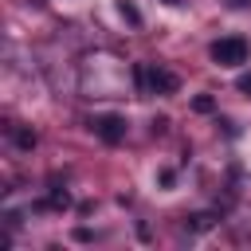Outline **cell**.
<instances>
[{
  "mask_svg": "<svg viewBox=\"0 0 251 251\" xmlns=\"http://www.w3.org/2000/svg\"><path fill=\"white\" fill-rule=\"evenodd\" d=\"M133 78H137V86L149 90V94H176V86H180V78H176L173 71L149 67V63H137V67H133Z\"/></svg>",
  "mask_w": 251,
  "mask_h": 251,
  "instance_id": "6da1fadb",
  "label": "cell"
},
{
  "mask_svg": "<svg viewBox=\"0 0 251 251\" xmlns=\"http://www.w3.org/2000/svg\"><path fill=\"white\" fill-rule=\"evenodd\" d=\"M208 55H212L216 67H239V63H247V39H239V35L216 39V43L208 47Z\"/></svg>",
  "mask_w": 251,
  "mask_h": 251,
  "instance_id": "7a4b0ae2",
  "label": "cell"
},
{
  "mask_svg": "<svg viewBox=\"0 0 251 251\" xmlns=\"http://www.w3.org/2000/svg\"><path fill=\"white\" fill-rule=\"evenodd\" d=\"M90 129H94V137H102L106 145H118V141L126 137V118H122V114H98V118H90Z\"/></svg>",
  "mask_w": 251,
  "mask_h": 251,
  "instance_id": "3957f363",
  "label": "cell"
},
{
  "mask_svg": "<svg viewBox=\"0 0 251 251\" xmlns=\"http://www.w3.org/2000/svg\"><path fill=\"white\" fill-rule=\"evenodd\" d=\"M212 224H216L212 212H196V216H188V231H208Z\"/></svg>",
  "mask_w": 251,
  "mask_h": 251,
  "instance_id": "277c9868",
  "label": "cell"
},
{
  "mask_svg": "<svg viewBox=\"0 0 251 251\" xmlns=\"http://www.w3.org/2000/svg\"><path fill=\"white\" fill-rule=\"evenodd\" d=\"M118 12H122V20L141 24V12H137V4H133V0H118Z\"/></svg>",
  "mask_w": 251,
  "mask_h": 251,
  "instance_id": "5b68a950",
  "label": "cell"
},
{
  "mask_svg": "<svg viewBox=\"0 0 251 251\" xmlns=\"http://www.w3.org/2000/svg\"><path fill=\"white\" fill-rule=\"evenodd\" d=\"M12 137H16L20 149H35V133L31 129H12Z\"/></svg>",
  "mask_w": 251,
  "mask_h": 251,
  "instance_id": "8992f818",
  "label": "cell"
},
{
  "mask_svg": "<svg viewBox=\"0 0 251 251\" xmlns=\"http://www.w3.org/2000/svg\"><path fill=\"white\" fill-rule=\"evenodd\" d=\"M212 106H216L212 94H196V98H192V110H196V114H212Z\"/></svg>",
  "mask_w": 251,
  "mask_h": 251,
  "instance_id": "52a82bcc",
  "label": "cell"
},
{
  "mask_svg": "<svg viewBox=\"0 0 251 251\" xmlns=\"http://www.w3.org/2000/svg\"><path fill=\"white\" fill-rule=\"evenodd\" d=\"M235 86H239V90H243V94H251V71H243V75H239V78H235Z\"/></svg>",
  "mask_w": 251,
  "mask_h": 251,
  "instance_id": "ba28073f",
  "label": "cell"
},
{
  "mask_svg": "<svg viewBox=\"0 0 251 251\" xmlns=\"http://www.w3.org/2000/svg\"><path fill=\"white\" fill-rule=\"evenodd\" d=\"M251 0H227V8H247Z\"/></svg>",
  "mask_w": 251,
  "mask_h": 251,
  "instance_id": "9c48e42d",
  "label": "cell"
},
{
  "mask_svg": "<svg viewBox=\"0 0 251 251\" xmlns=\"http://www.w3.org/2000/svg\"><path fill=\"white\" fill-rule=\"evenodd\" d=\"M161 4H180V0H161Z\"/></svg>",
  "mask_w": 251,
  "mask_h": 251,
  "instance_id": "30bf717a",
  "label": "cell"
}]
</instances>
